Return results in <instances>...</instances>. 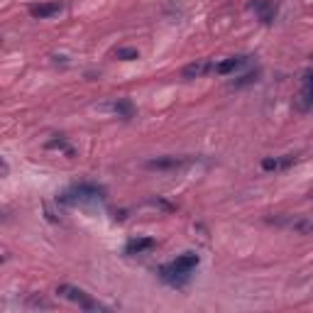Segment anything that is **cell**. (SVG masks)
I'll return each instance as SVG.
<instances>
[{"label": "cell", "instance_id": "cell-8", "mask_svg": "<svg viewBox=\"0 0 313 313\" xmlns=\"http://www.w3.org/2000/svg\"><path fill=\"white\" fill-rule=\"evenodd\" d=\"M64 10V5L59 0H52V3H37V5H30V15L34 20H47V17H54Z\"/></svg>", "mask_w": 313, "mask_h": 313}, {"label": "cell", "instance_id": "cell-13", "mask_svg": "<svg viewBox=\"0 0 313 313\" xmlns=\"http://www.w3.org/2000/svg\"><path fill=\"white\" fill-rule=\"evenodd\" d=\"M279 225H286L291 230H296V233L301 235H311V220L306 218V215H299V218H289V220H277Z\"/></svg>", "mask_w": 313, "mask_h": 313}, {"label": "cell", "instance_id": "cell-16", "mask_svg": "<svg viewBox=\"0 0 313 313\" xmlns=\"http://www.w3.org/2000/svg\"><path fill=\"white\" fill-rule=\"evenodd\" d=\"M47 149H61V152H66V154H74V149H71L69 142L61 140V137H59V140H49V142H47Z\"/></svg>", "mask_w": 313, "mask_h": 313}, {"label": "cell", "instance_id": "cell-2", "mask_svg": "<svg viewBox=\"0 0 313 313\" xmlns=\"http://www.w3.org/2000/svg\"><path fill=\"white\" fill-rule=\"evenodd\" d=\"M56 294H59L61 299H66V301L76 303L78 308H83V311H110L108 306H103L101 301H96L91 294H86V291L78 289V286H71V284H59V286H56Z\"/></svg>", "mask_w": 313, "mask_h": 313}, {"label": "cell", "instance_id": "cell-17", "mask_svg": "<svg viewBox=\"0 0 313 313\" xmlns=\"http://www.w3.org/2000/svg\"><path fill=\"white\" fill-rule=\"evenodd\" d=\"M257 71H255V74H245V76L240 78V81H233V83H230V88H242V86H250V83H255V81H257Z\"/></svg>", "mask_w": 313, "mask_h": 313}, {"label": "cell", "instance_id": "cell-9", "mask_svg": "<svg viewBox=\"0 0 313 313\" xmlns=\"http://www.w3.org/2000/svg\"><path fill=\"white\" fill-rule=\"evenodd\" d=\"M247 61H250L247 56H230V59H223V61L213 64V71H215V74H220V76H228V74H233L235 69L245 66Z\"/></svg>", "mask_w": 313, "mask_h": 313}, {"label": "cell", "instance_id": "cell-6", "mask_svg": "<svg viewBox=\"0 0 313 313\" xmlns=\"http://www.w3.org/2000/svg\"><path fill=\"white\" fill-rule=\"evenodd\" d=\"M250 10H255L259 20L264 25H269L277 17V0H252L250 3Z\"/></svg>", "mask_w": 313, "mask_h": 313}, {"label": "cell", "instance_id": "cell-4", "mask_svg": "<svg viewBox=\"0 0 313 313\" xmlns=\"http://www.w3.org/2000/svg\"><path fill=\"white\" fill-rule=\"evenodd\" d=\"M186 164H191L189 156H156V159L145 162L147 169H156V171H176Z\"/></svg>", "mask_w": 313, "mask_h": 313}, {"label": "cell", "instance_id": "cell-18", "mask_svg": "<svg viewBox=\"0 0 313 313\" xmlns=\"http://www.w3.org/2000/svg\"><path fill=\"white\" fill-rule=\"evenodd\" d=\"M8 171H10V167H8V162L0 156V176H8Z\"/></svg>", "mask_w": 313, "mask_h": 313}, {"label": "cell", "instance_id": "cell-7", "mask_svg": "<svg viewBox=\"0 0 313 313\" xmlns=\"http://www.w3.org/2000/svg\"><path fill=\"white\" fill-rule=\"evenodd\" d=\"M296 162H299V156L296 154L264 156V159H262V169H264V171H286V169H291Z\"/></svg>", "mask_w": 313, "mask_h": 313}, {"label": "cell", "instance_id": "cell-12", "mask_svg": "<svg viewBox=\"0 0 313 313\" xmlns=\"http://www.w3.org/2000/svg\"><path fill=\"white\" fill-rule=\"evenodd\" d=\"M198 262H201V257H198L196 252H184L181 257H176L174 262H169V264H171L174 269H179V272H189L191 274L193 269L198 267Z\"/></svg>", "mask_w": 313, "mask_h": 313}, {"label": "cell", "instance_id": "cell-11", "mask_svg": "<svg viewBox=\"0 0 313 313\" xmlns=\"http://www.w3.org/2000/svg\"><path fill=\"white\" fill-rule=\"evenodd\" d=\"M156 242L152 237H132L127 245H125V255H142V252H149L154 250Z\"/></svg>", "mask_w": 313, "mask_h": 313}, {"label": "cell", "instance_id": "cell-5", "mask_svg": "<svg viewBox=\"0 0 313 313\" xmlns=\"http://www.w3.org/2000/svg\"><path fill=\"white\" fill-rule=\"evenodd\" d=\"M159 279L167 281L169 286H176V289H181V286L191 279V274H189V272H179V269H174L171 264H162V267H159Z\"/></svg>", "mask_w": 313, "mask_h": 313}, {"label": "cell", "instance_id": "cell-10", "mask_svg": "<svg viewBox=\"0 0 313 313\" xmlns=\"http://www.w3.org/2000/svg\"><path fill=\"white\" fill-rule=\"evenodd\" d=\"M211 71H213V61L201 59V61H193V64L181 69V76L184 78H201V76H206V74H211Z\"/></svg>", "mask_w": 313, "mask_h": 313}, {"label": "cell", "instance_id": "cell-3", "mask_svg": "<svg viewBox=\"0 0 313 313\" xmlns=\"http://www.w3.org/2000/svg\"><path fill=\"white\" fill-rule=\"evenodd\" d=\"M311 76H313L311 69H303V74H301V93H299V96H296V101H294V105H296V110L299 113H308L311 110V105H313Z\"/></svg>", "mask_w": 313, "mask_h": 313}, {"label": "cell", "instance_id": "cell-14", "mask_svg": "<svg viewBox=\"0 0 313 313\" xmlns=\"http://www.w3.org/2000/svg\"><path fill=\"white\" fill-rule=\"evenodd\" d=\"M108 108H110V110L115 113L118 118H123V120H130V118H132V115H135V105H132V103H130V101H125V98H120V101L110 103Z\"/></svg>", "mask_w": 313, "mask_h": 313}, {"label": "cell", "instance_id": "cell-15", "mask_svg": "<svg viewBox=\"0 0 313 313\" xmlns=\"http://www.w3.org/2000/svg\"><path fill=\"white\" fill-rule=\"evenodd\" d=\"M137 56H140V52L135 47H120V49H115V59H120V61H132Z\"/></svg>", "mask_w": 313, "mask_h": 313}, {"label": "cell", "instance_id": "cell-1", "mask_svg": "<svg viewBox=\"0 0 313 313\" xmlns=\"http://www.w3.org/2000/svg\"><path fill=\"white\" fill-rule=\"evenodd\" d=\"M105 198V189L96 186V184H74L69 191L59 196V203L64 206H78V203H91V201H103Z\"/></svg>", "mask_w": 313, "mask_h": 313}]
</instances>
